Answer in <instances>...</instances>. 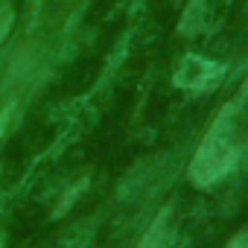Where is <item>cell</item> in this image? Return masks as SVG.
Segmentation results:
<instances>
[{
	"mask_svg": "<svg viewBox=\"0 0 248 248\" xmlns=\"http://www.w3.org/2000/svg\"><path fill=\"white\" fill-rule=\"evenodd\" d=\"M239 164V132H236V102L222 105V111L213 117L210 129L204 132L202 143L196 146L187 178L193 187L207 190L225 181L233 167Z\"/></svg>",
	"mask_w": 248,
	"mask_h": 248,
	"instance_id": "obj_1",
	"label": "cell"
},
{
	"mask_svg": "<svg viewBox=\"0 0 248 248\" xmlns=\"http://www.w3.org/2000/svg\"><path fill=\"white\" fill-rule=\"evenodd\" d=\"M225 70L228 67L222 62H213V59H204V56L190 53V56H184L178 62V67L172 73V85L178 91H187V93L199 96V93L213 91L219 85V79L225 76Z\"/></svg>",
	"mask_w": 248,
	"mask_h": 248,
	"instance_id": "obj_2",
	"label": "cell"
},
{
	"mask_svg": "<svg viewBox=\"0 0 248 248\" xmlns=\"http://www.w3.org/2000/svg\"><path fill=\"white\" fill-rule=\"evenodd\" d=\"M172 207H161L158 216L152 219V225L146 228V233L140 236L138 248H170L172 245Z\"/></svg>",
	"mask_w": 248,
	"mask_h": 248,
	"instance_id": "obj_3",
	"label": "cell"
},
{
	"mask_svg": "<svg viewBox=\"0 0 248 248\" xmlns=\"http://www.w3.org/2000/svg\"><path fill=\"white\" fill-rule=\"evenodd\" d=\"M204 18H207V0H187L184 15H181V21H178V32L193 38V35L204 27Z\"/></svg>",
	"mask_w": 248,
	"mask_h": 248,
	"instance_id": "obj_4",
	"label": "cell"
},
{
	"mask_svg": "<svg viewBox=\"0 0 248 248\" xmlns=\"http://www.w3.org/2000/svg\"><path fill=\"white\" fill-rule=\"evenodd\" d=\"M12 24H15V9H12V3H9V0H0V44H3V38L9 35Z\"/></svg>",
	"mask_w": 248,
	"mask_h": 248,
	"instance_id": "obj_5",
	"label": "cell"
},
{
	"mask_svg": "<svg viewBox=\"0 0 248 248\" xmlns=\"http://www.w3.org/2000/svg\"><path fill=\"white\" fill-rule=\"evenodd\" d=\"M225 248H248V231L233 233V236L228 239V245H225Z\"/></svg>",
	"mask_w": 248,
	"mask_h": 248,
	"instance_id": "obj_6",
	"label": "cell"
},
{
	"mask_svg": "<svg viewBox=\"0 0 248 248\" xmlns=\"http://www.w3.org/2000/svg\"><path fill=\"white\" fill-rule=\"evenodd\" d=\"M0 213H3V190H0ZM0 248H3V228H0Z\"/></svg>",
	"mask_w": 248,
	"mask_h": 248,
	"instance_id": "obj_7",
	"label": "cell"
}]
</instances>
